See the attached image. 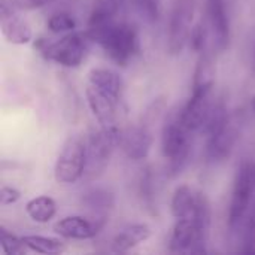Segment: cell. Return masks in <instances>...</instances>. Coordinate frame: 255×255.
I'll list each match as a JSON object with an SVG mask.
<instances>
[{"label":"cell","mask_w":255,"mask_h":255,"mask_svg":"<svg viewBox=\"0 0 255 255\" xmlns=\"http://www.w3.org/2000/svg\"><path fill=\"white\" fill-rule=\"evenodd\" d=\"M193 131L182 120V108L173 109L164 120L161 130V148L167 164V175L178 176L188 164L193 148Z\"/></svg>","instance_id":"obj_1"},{"label":"cell","mask_w":255,"mask_h":255,"mask_svg":"<svg viewBox=\"0 0 255 255\" xmlns=\"http://www.w3.org/2000/svg\"><path fill=\"white\" fill-rule=\"evenodd\" d=\"M91 40L120 66H127L140 51V39L134 25L128 22H108L103 27L87 30Z\"/></svg>","instance_id":"obj_2"},{"label":"cell","mask_w":255,"mask_h":255,"mask_svg":"<svg viewBox=\"0 0 255 255\" xmlns=\"http://www.w3.org/2000/svg\"><path fill=\"white\" fill-rule=\"evenodd\" d=\"M91 42L88 31H69L52 43L39 39L34 46L49 61L64 67H78L85 60Z\"/></svg>","instance_id":"obj_3"},{"label":"cell","mask_w":255,"mask_h":255,"mask_svg":"<svg viewBox=\"0 0 255 255\" xmlns=\"http://www.w3.org/2000/svg\"><path fill=\"white\" fill-rule=\"evenodd\" d=\"M120 139L121 130L118 127H100L90 133L87 142V161L82 179L94 181L105 172L115 146L120 145Z\"/></svg>","instance_id":"obj_4"},{"label":"cell","mask_w":255,"mask_h":255,"mask_svg":"<svg viewBox=\"0 0 255 255\" xmlns=\"http://www.w3.org/2000/svg\"><path fill=\"white\" fill-rule=\"evenodd\" d=\"M255 199V164L253 161H242L238 169L232 202L229 209V229L238 230L247 220Z\"/></svg>","instance_id":"obj_5"},{"label":"cell","mask_w":255,"mask_h":255,"mask_svg":"<svg viewBox=\"0 0 255 255\" xmlns=\"http://www.w3.org/2000/svg\"><path fill=\"white\" fill-rule=\"evenodd\" d=\"M87 161V143L79 137H70L63 145L55 166L54 178L58 184H73L84 176Z\"/></svg>","instance_id":"obj_6"},{"label":"cell","mask_w":255,"mask_h":255,"mask_svg":"<svg viewBox=\"0 0 255 255\" xmlns=\"http://www.w3.org/2000/svg\"><path fill=\"white\" fill-rule=\"evenodd\" d=\"M197 0H175L169 21L167 49L172 55H178L188 43L193 30V18Z\"/></svg>","instance_id":"obj_7"},{"label":"cell","mask_w":255,"mask_h":255,"mask_svg":"<svg viewBox=\"0 0 255 255\" xmlns=\"http://www.w3.org/2000/svg\"><path fill=\"white\" fill-rule=\"evenodd\" d=\"M191 96L182 108V120L185 126L193 131L203 130L206 120L214 108L212 90L214 87H191Z\"/></svg>","instance_id":"obj_8"},{"label":"cell","mask_w":255,"mask_h":255,"mask_svg":"<svg viewBox=\"0 0 255 255\" xmlns=\"http://www.w3.org/2000/svg\"><path fill=\"white\" fill-rule=\"evenodd\" d=\"M208 143H206V160L212 164H218L226 161L236 145L238 140V123L233 117L229 118V121L220 127L218 130L206 134Z\"/></svg>","instance_id":"obj_9"},{"label":"cell","mask_w":255,"mask_h":255,"mask_svg":"<svg viewBox=\"0 0 255 255\" xmlns=\"http://www.w3.org/2000/svg\"><path fill=\"white\" fill-rule=\"evenodd\" d=\"M106 220L105 217H100L97 220H88L79 215H70L58 220L52 230L58 236L64 239H73V241H88L96 238L100 230L103 229Z\"/></svg>","instance_id":"obj_10"},{"label":"cell","mask_w":255,"mask_h":255,"mask_svg":"<svg viewBox=\"0 0 255 255\" xmlns=\"http://www.w3.org/2000/svg\"><path fill=\"white\" fill-rule=\"evenodd\" d=\"M206 15L212 28L215 48L223 52L229 48L232 39L229 0H206Z\"/></svg>","instance_id":"obj_11"},{"label":"cell","mask_w":255,"mask_h":255,"mask_svg":"<svg viewBox=\"0 0 255 255\" xmlns=\"http://www.w3.org/2000/svg\"><path fill=\"white\" fill-rule=\"evenodd\" d=\"M85 96H87L88 108L96 117V120L99 121L100 127H106V128L117 127L118 108L121 106V102L91 84H88L85 90Z\"/></svg>","instance_id":"obj_12"},{"label":"cell","mask_w":255,"mask_h":255,"mask_svg":"<svg viewBox=\"0 0 255 255\" xmlns=\"http://www.w3.org/2000/svg\"><path fill=\"white\" fill-rule=\"evenodd\" d=\"M152 142L154 137L148 124H142V126L130 127L126 131H121L120 148L130 160L139 161L148 157Z\"/></svg>","instance_id":"obj_13"},{"label":"cell","mask_w":255,"mask_h":255,"mask_svg":"<svg viewBox=\"0 0 255 255\" xmlns=\"http://www.w3.org/2000/svg\"><path fill=\"white\" fill-rule=\"evenodd\" d=\"M0 28L4 39L12 45H27L33 39L30 24L16 15V12L0 13Z\"/></svg>","instance_id":"obj_14"},{"label":"cell","mask_w":255,"mask_h":255,"mask_svg":"<svg viewBox=\"0 0 255 255\" xmlns=\"http://www.w3.org/2000/svg\"><path fill=\"white\" fill-rule=\"evenodd\" d=\"M88 82L99 90L105 91L106 94L112 96L114 99L123 102L124 94V82L121 76L106 67H96L88 72Z\"/></svg>","instance_id":"obj_15"},{"label":"cell","mask_w":255,"mask_h":255,"mask_svg":"<svg viewBox=\"0 0 255 255\" xmlns=\"http://www.w3.org/2000/svg\"><path fill=\"white\" fill-rule=\"evenodd\" d=\"M151 229L146 224H130L124 227L112 241V250L115 253H127L134 247L143 244L151 238Z\"/></svg>","instance_id":"obj_16"},{"label":"cell","mask_w":255,"mask_h":255,"mask_svg":"<svg viewBox=\"0 0 255 255\" xmlns=\"http://www.w3.org/2000/svg\"><path fill=\"white\" fill-rule=\"evenodd\" d=\"M197 203V193L188 185H179L172 197V215L175 220L191 218Z\"/></svg>","instance_id":"obj_17"},{"label":"cell","mask_w":255,"mask_h":255,"mask_svg":"<svg viewBox=\"0 0 255 255\" xmlns=\"http://www.w3.org/2000/svg\"><path fill=\"white\" fill-rule=\"evenodd\" d=\"M126 0H94L88 19V30H94L114 21Z\"/></svg>","instance_id":"obj_18"},{"label":"cell","mask_w":255,"mask_h":255,"mask_svg":"<svg viewBox=\"0 0 255 255\" xmlns=\"http://www.w3.org/2000/svg\"><path fill=\"white\" fill-rule=\"evenodd\" d=\"M193 221H194L197 233H199L200 247L203 250H206L209 230H211V223H212V212H211L209 199L203 193H197V203H196V209H194V214H193Z\"/></svg>","instance_id":"obj_19"},{"label":"cell","mask_w":255,"mask_h":255,"mask_svg":"<svg viewBox=\"0 0 255 255\" xmlns=\"http://www.w3.org/2000/svg\"><path fill=\"white\" fill-rule=\"evenodd\" d=\"M25 212L34 223L45 224V223H49L55 217L57 203L52 197L39 196L25 203Z\"/></svg>","instance_id":"obj_20"},{"label":"cell","mask_w":255,"mask_h":255,"mask_svg":"<svg viewBox=\"0 0 255 255\" xmlns=\"http://www.w3.org/2000/svg\"><path fill=\"white\" fill-rule=\"evenodd\" d=\"M81 203L88 209L96 214H105L111 211L115 205V197L114 194L106 190V188H91L87 190L82 197Z\"/></svg>","instance_id":"obj_21"},{"label":"cell","mask_w":255,"mask_h":255,"mask_svg":"<svg viewBox=\"0 0 255 255\" xmlns=\"http://www.w3.org/2000/svg\"><path fill=\"white\" fill-rule=\"evenodd\" d=\"M215 84V63L211 51L205 49L200 52L191 87H214Z\"/></svg>","instance_id":"obj_22"},{"label":"cell","mask_w":255,"mask_h":255,"mask_svg":"<svg viewBox=\"0 0 255 255\" xmlns=\"http://www.w3.org/2000/svg\"><path fill=\"white\" fill-rule=\"evenodd\" d=\"M25 247L37 254H63L66 253V245L60 239L55 238H46L39 235H28L22 238Z\"/></svg>","instance_id":"obj_23"},{"label":"cell","mask_w":255,"mask_h":255,"mask_svg":"<svg viewBox=\"0 0 255 255\" xmlns=\"http://www.w3.org/2000/svg\"><path fill=\"white\" fill-rule=\"evenodd\" d=\"M151 167H146L139 181V196L151 215H157V185Z\"/></svg>","instance_id":"obj_24"},{"label":"cell","mask_w":255,"mask_h":255,"mask_svg":"<svg viewBox=\"0 0 255 255\" xmlns=\"http://www.w3.org/2000/svg\"><path fill=\"white\" fill-rule=\"evenodd\" d=\"M0 247H1V251L7 255H24L28 250L22 238L15 236L12 232H9L3 226L0 227Z\"/></svg>","instance_id":"obj_25"},{"label":"cell","mask_w":255,"mask_h":255,"mask_svg":"<svg viewBox=\"0 0 255 255\" xmlns=\"http://www.w3.org/2000/svg\"><path fill=\"white\" fill-rule=\"evenodd\" d=\"M46 25L52 33H69L76 28V21L70 13L58 12L48 19Z\"/></svg>","instance_id":"obj_26"},{"label":"cell","mask_w":255,"mask_h":255,"mask_svg":"<svg viewBox=\"0 0 255 255\" xmlns=\"http://www.w3.org/2000/svg\"><path fill=\"white\" fill-rule=\"evenodd\" d=\"M134 3L146 21L157 22L161 18V0H134Z\"/></svg>","instance_id":"obj_27"},{"label":"cell","mask_w":255,"mask_h":255,"mask_svg":"<svg viewBox=\"0 0 255 255\" xmlns=\"http://www.w3.org/2000/svg\"><path fill=\"white\" fill-rule=\"evenodd\" d=\"M188 43L191 46V49L197 54L203 52L208 45V30L205 28L203 22H199L193 27L191 33H190V39H188Z\"/></svg>","instance_id":"obj_28"},{"label":"cell","mask_w":255,"mask_h":255,"mask_svg":"<svg viewBox=\"0 0 255 255\" xmlns=\"http://www.w3.org/2000/svg\"><path fill=\"white\" fill-rule=\"evenodd\" d=\"M21 199V193L9 185H1L0 188V205L1 206H9L16 203Z\"/></svg>","instance_id":"obj_29"},{"label":"cell","mask_w":255,"mask_h":255,"mask_svg":"<svg viewBox=\"0 0 255 255\" xmlns=\"http://www.w3.org/2000/svg\"><path fill=\"white\" fill-rule=\"evenodd\" d=\"M12 1L18 10H33V9L45 7L57 0H12Z\"/></svg>","instance_id":"obj_30"},{"label":"cell","mask_w":255,"mask_h":255,"mask_svg":"<svg viewBox=\"0 0 255 255\" xmlns=\"http://www.w3.org/2000/svg\"><path fill=\"white\" fill-rule=\"evenodd\" d=\"M254 66H255V57H254Z\"/></svg>","instance_id":"obj_31"}]
</instances>
